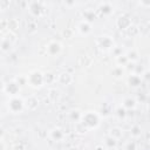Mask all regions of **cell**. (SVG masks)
I'll return each mask as SVG.
<instances>
[{"instance_id": "obj_1", "label": "cell", "mask_w": 150, "mask_h": 150, "mask_svg": "<svg viewBox=\"0 0 150 150\" xmlns=\"http://www.w3.org/2000/svg\"><path fill=\"white\" fill-rule=\"evenodd\" d=\"M80 122H82V124L88 129V131L90 129H95L98 127L100 124V117L95 111H87L84 114H82V117L80 120Z\"/></svg>"}, {"instance_id": "obj_2", "label": "cell", "mask_w": 150, "mask_h": 150, "mask_svg": "<svg viewBox=\"0 0 150 150\" xmlns=\"http://www.w3.org/2000/svg\"><path fill=\"white\" fill-rule=\"evenodd\" d=\"M27 83L33 88H40L43 86V73L39 70H33L29 75L26 76Z\"/></svg>"}, {"instance_id": "obj_3", "label": "cell", "mask_w": 150, "mask_h": 150, "mask_svg": "<svg viewBox=\"0 0 150 150\" xmlns=\"http://www.w3.org/2000/svg\"><path fill=\"white\" fill-rule=\"evenodd\" d=\"M7 108L12 114H19L25 109L23 100L19 96H13L7 102Z\"/></svg>"}, {"instance_id": "obj_4", "label": "cell", "mask_w": 150, "mask_h": 150, "mask_svg": "<svg viewBox=\"0 0 150 150\" xmlns=\"http://www.w3.org/2000/svg\"><path fill=\"white\" fill-rule=\"evenodd\" d=\"M96 45L98 46V48L103 49V50H110L115 47L114 40L108 36V35H101L96 38Z\"/></svg>"}, {"instance_id": "obj_5", "label": "cell", "mask_w": 150, "mask_h": 150, "mask_svg": "<svg viewBox=\"0 0 150 150\" xmlns=\"http://www.w3.org/2000/svg\"><path fill=\"white\" fill-rule=\"evenodd\" d=\"M46 50H47L48 55H50V56H57V55L61 53V50H62V45H61L59 41L53 40V41H50V42L47 45Z\"/></svg>"}, {"instance_id": "obj_6", "label": "cell", "mask_w": 150, "mask_h": 150, "mask_svg": "<svg viewBox=\"0 0 150 150\" xmlns=\"http://www.w3.org/2000/svg\"><path fill=\"white\" fill-rule=\"evenodd\" d=\"M23 103H25V109H27L29 111H34L38 109L40 102H39V98L36 96L32 95V96L27 97L26 100H23Z\"/></svg>"}, {"instance_id": "obj_7", "label": "cell", "mask_w": 150, "mask_h": 150, "mask_svg": "<svg viewBox=\"0 0 150 150\" xmlns=\"http://www.w3.org/2000/svg\"><path fill=\"white\" fill-rule=\"evenodd\" d=\"M56 81H57L60 84H62V86H68V84L73 83L74 77H73V75H71L70 73H68V71H62V73H60V74L56 76Z\"/></svg>"}, {"instance_id": "obj_8", "label": "cell", "mask_w": 150, "mask_h": 150, "mask_svg": "<svg viewBox=\"0 0 150 150\" xmlns=\"http://www.w3.org/2000/svg\"><path fill=\"white\" fill-rule=\"evenodd\" d=\"M4 91H6L8 95H11V97L18 96V94H19V91H20V86H19L15 81H11L9 83H7V84L5 86V90H4Z\"/></svg>"}, {"instance_id": "obj_9", "label": "cell", "mask_w": 150, "mask_h": 150, "mask_svg": "<svg viewBox=\"0 0 150 150\" xmlns=\"http://www.w3.org/2000/svg\"><path fill=\"white\" fill-rule=\"evenodd\" d=\"M14 41H15V39H11L9 35L6 36V38H4V39L1 40V42H0V50L4 52V53L9 52V49L12 48Z\"/></svg>"}, {"instance_id": "obj_10", "label": "cell", "mask_w": 150, "mask_h": 150, "mask_svg": "<svg viewBox=\"0 0 150 150\" xmlns=\"http://www.w3.org/2000/svg\"><path fill=\"white\" fill-rule=\"evenodd\" d=\"M49 137L53 139V141H56V142H60L64 138V131L61 129V128H54L49 131Z\"/></svg>"}, {"instance_id": "obj_11", "label": "cell", "mask_w": 150, "mask_h": 150, "mask_svg": "<svg viewBox=\"0 0 150 150\" xmlns=\"http://www.w3.org/2000/svg\"><path fill=\"white\" fill-rule=\"evenodd\" d=\"M77 30H79V33L80 34H82V35H88L90 32H91V25L89 23V22H87V21H81L79 25H77Z\"/></svg>"}, {"instance_id": "obj_12", "label": "cell", "mask_w": 150, "mask_h": 150, "mask_svg": "<svg viewBox=\"0 0 150 150\" xmlns=\"http://www.w3.org/2000/svg\"><path fill=\"white\" fill-rule=\"evenodd\" d=\"M131 20L128 18V16H120L117 20H116V26L120 28V29H127L129 26H131Z\"/></svg>"}, {"instance_id": "obj_13", "label": "cell", "mask_w": 150, "mask_h": 150, "mask_svg": "<svg viewBox=\"0 0 150 150\" xmlns=\"http://www.w3.org/2000/svg\"><path fill=\"white\" fill-rule=\"evenodd\" d=\"M109 137L114 138L115 141H118L123 137V130L120 127H112L109 130Z\"/></svg>"}, {"instance_id": "obj_14", "label": "cell", "mask_w": 150, "mask_h": 150, "mask_svg": "<svg viewBox=\"0 0 150 150\" xmlns=\"http://www.w3.org/2000/svg\"><path fill=\"white\" fill-rule=\"evenodd\" d=\"M60 91H59V89H56V88H49L48 89V94H47V97H48V100L52 102V103H55V102H57L59 100H60Z\"/></svg>"}, {"instance_id": "obj_15", "label": "cell", "mask_w": 150, "mask_h": 150, "mask_svg": "<svg viewBox=\"0 0 150 150\" xmlns=\"http://www.w3.org/2000/svg\"><path fill=\"white\" fill-rule=\"evenodd\" d=\"M7 28H8V30H9V33H15L18 29H19V21H18V19H9L8 21H7Z\"/></svg>"}, {"instance_id": "obj_16", "label": "cell", "mask_w": 150, "mask_h": 150, "mask_svg": "<svg viewBox=\"0 0 150 150\" xmlns=\"http://www.w3.org/2000/svg\"><path fill=\"white\" fill-rule=\"evenodd\" d=\"M128 82H129V84H130L131 87H134V88H136V87H139V86H141V82H142V79H141V76H139V75H136V74H132V75H130V77H129V80H128Z\"/></svg>"}, {"instance_id": "obj_17", "label": "cell", "mask_w": 150, "mask_h": 150, "mask_svg": "<svg viewBox=\"0 0 150 150\" xmlns=\"http://www.w3.org/2000/svg\"><path fill=\"white\" fill-rule=\"evenodd\" d=\"M68 116H69L70 121H73L74 123H76V122H79V121L81 120L82 112H81L79 109H75V110H70L69 114H68Z\"/></svg>"}, {"instance_id": "obj_18", "label": "cell", "mask_w": 150, "mask_h": 150, "mask_svg": "<svg viewBox=\"0 0 150 150\" xmlns=\"http://www.w3.org/2000/svg\"><path fill=\"white\" fill-rule=\"evenodd\" d=\"M136 105V100L131 98V97H125L122 102V108L124 109H132Z\"/></svg>"}, {"instance_id": "obj_19", "label": "cell", "mask_w": 150, "mask_h": 150, "mask_svg": "<svg viewBox=\"0 0 150 150\" xmlns=\"http://www.w3.org/2000/svg\"><path fill=\"white\" fill-rule=\"evenodd\" d=\"M55 81H56V76H55L53 73L48 71V73H45V74H43V84H45V83L52 84V83H54Z\"/></svg>"}, {"instance_id": "obj_20", "label": "cell", "mask_w": 150, "mask_h": 150, "mask_svg": "<svg viewBox=\"0 0 150 150\" xmlns=\"http://www.w3.org/2000/svg\"><path fill=\"white\" fill-rule=\"evenodd\" d=\"M125 56H127V59H128V61L129 62H136L137 60H138V53L135 50V49H130L127 54H124Z\"/></svg>"}, {"instance_id": "obj_21", "label": "cell", "mask_w": 150, "mask_h": 150, "mask_svg": "<svg viewBox=\"0 0 150 150\" xmlns=\"http://www.w3.org/2000/svg\"><path fill=\"white\" fill-rule=\"evenodd\" d=\"M111 75L115 77V79H121V77H123V75H124V69H123V67H115L112 70H111Z\"/></svg>"}, {"instance_id": "obj_22", "label": "cell", "mask_w": 150, "mask_h": 150, "mask_svg": "<svg viewBox=\"0 0 150 150\" xmlns=\"http://www.w3.org/2000/svg\"><path fill=\"white\" fill-rule=\"evenodd\" d=\"M74 130H75V132H77V134H80V135H83V134H86L87 131H88V129L82 124V122H76L75 123V125H74Z\"/></svg>"}, {"instance_id": "obj_23", "label": "cell", "mask_w": 150, "mask_h": 150, "mask_svg": "<svg viewBox=\"0 0 150 150\" xmlns=\"http://www.w3.org/2000/svg\"><path fill=\"white\" fill-rule=\"evenodd\" d=\"M142 135V128L139 125H134L131 129H130V136L134 137V138H137Z\"/></svg>"}, {"instance_id": "obj_24", "label": "cell", "mask_w": 150, "mask_h": 150, "mask_svg": "<svg viewBox=\"0 0 150 150\" xmlns=\"http://www.w3.org/2000/svg\"><path fill=\"white\" fill-rule=\"evenodd\" d=\"M128 62L129 61H128V59H127V56L124 54H122V55L116 57V63H117L118 67H125L128 64Z\"/></svg>"}, {"instance_id": "obj_25", "label": "cell", "mask_w": 150, "mask_h": 150, "mask_svg": "<svg viewBox=\"0 0 150 150\" xmlns=\"http://www.w3.org/2000/svg\"><path fill=\"white\" fill-rule=\"evenodd\" d=\"M125 30H127V33H128V35H129V36H136V35L139 33L138 27H136V26H134V25L129 26Z\"/></svg>"}, {"instance_id": "obj_26", "label": "cell", "mask_w": 150, "mask_h": 150, "mask_svg": "<svg viewBox=\"0 0 150 150\" xmlns=\"http://www.w3.org/2000/svg\"><path fill=\"white\" fill-rule=\"evenodd\" d=\"M116 143H117V141H115L114 138H111V137H109V136L104 139V145H105L107 148H109V149L115 148V146H116Z\"/></svg>"}, {"instance_id": "obj_27", "label": "cell", "mask_w": 150, "mask_h": 150, "mask_svg": "<svg viewBox=\"0 0 150 150\" xmlns=\"http://www.w3.org/2000/svg\"><path fill=\"white\" fill-rule=\"evenodd\" d=\"M83 18H84V21H87V22H91L93 21V19H94V12L93 11H84L83 12Z\"/></svg>"}, {"instance_id": "obj_28", "label": "cell", "mask_w": 150, "mask_h": 150, "mask_svg": "<svg viewBox=\"0 0 150 150\" xmlns=\"http://www.w3.org/2000/svg\"><path fill=\"white\" fill-rule=\"evenodd\" d=\"M136 149H137V146H136V143L134 141H129L124 145V150H136Z\"/></svg>"}, {"instance_id": "obj_29", "label": "cell", "mask_w": 150, "mask_h": 150, "mask_svg": "<svg viewBox=\"0 0 150 150\" xmlns=\"http://www.w3.org/2000/svg\"><path fill=\"white\" fill-rule=\"evenodd\" d=\"M116 115L118 116V118H124L125 117V109L124 108H122V107H120L117 110H116Z\"/></svg>"}, {"instance_id": "obj_30", "label": "cell", "mask_w": 150, "mask_h": 150, "mask_svg": "<svg viewBox=\"0 0 150 150\" xmlns=\"http://www.w3.org/2000/svg\"><path fill=\"white\" fill-rule=\"evenodd\" d=\"M27 30L29 33H35L36 32V25H35L34 21H30L29 22V26H27Z\"/></svg>"}, {"instance_id": "obj_31", "label": "cell", "mask_w": 150, "mask_h": 150, "mask_svg": "<svg viewBox=\"0 0 150 150\" xmlns=\"http://www.w3.org/2000/svg\"><path fill=\"white\" fill-rule=\"evenodd\" d=\"M11 5V2L9 1H4V0H0V9H6L8 6Z\"/></svg>"}, {"instance_id": "obj_32", "label": "cell", "mask_w": 150, "mask_h": 150, "mask_svg": "<svg viewBox=\"0 0 150 150\" xmlns=\"http://www.w3.org/2000/svg\"><path fill=\"white\" fill-rule=\"evenodd\" d=\"M63 35L66 36V38H71V35H73V30H70V29H68V28H66L64 30H63Z\"/></svg>"}, {"instance_id": "obj_33", "label": "cell", "mask_w": 150, "mask_h": 150, "mask_svg": "<svg viewBox=\"0 0 150 150\" xmlns=\"http://www.w3.org/2000/svg\"><path fill=\"white\" fill-rule=\"evenodd\" d=\"M13 150H25V148L21 144H16V145L13 146Z\"/></svg>"}, {"instance_id": "obj_34", "label": "cell", "mask_w": 150, "mask_h": 150, "mask_svg": "<svg viewBox=\"0 0 150 150\" xmlns=\"http://www.w3.org/2000/svg\"><path fill=\"white\" fill-rule=\"evenodd\" d=\"M5 86H6V83L0 80V91H4L5 90Z\"/></svg>"}, {"instance_id": "obj_35", "label": "cell", "mask_w": 150, "mask_h": 150, "mask_svg": "<svg viewBox=\"0 0 150 150\" xmlns=\"http://www.w3.org/2000/svg\"><path fill=\"white\" fill-rule=\"evenodd\" d=\"M95 150H104V146H103V144H100V145H97V146L95 148Z\"/></svg>"}, {"instance_id": "obj_36", "label": "cell", "mask_w": 150, "mask_h": 150, "mask_svg": "<svg viewBox=\"0 0 150 150\" xmlns=\"http://www.w3.org/2000/svg\"><path fill=\"white\" fill-rule=\"evenodd\" d=\"M4 135H5V130H4V129L0 127V139L2 138V136H4Z\"/></svg>"}, {"instance_id": "obj_37", "label": "cell", "mask_w": 150, "mask_h": 150, "mask_svg": "<svg viewBox=\"0 0 150 150\" xmlns=\"http://www.w3.org/2000/svg\"><path fill=\"white\" fill-rule=\"evenodd\" d=\"M4 146H5V145H4V142L0 139V150H4Z\"/></svg>"}, {"instance_id": "obj_38", "label": "cell", "mask_w": 150, "mask_h": 150, "mask_svg": "<svg viewBox=\"0 0 150 150\" xmlns=\"http://www.w3.org/2000/svg\"><path fill=\"white\" fill-rule=\"evenodd\" d=\"M69 150H79V149H76V148H71V149H69Z\"/></svg>"}]
</instances>
